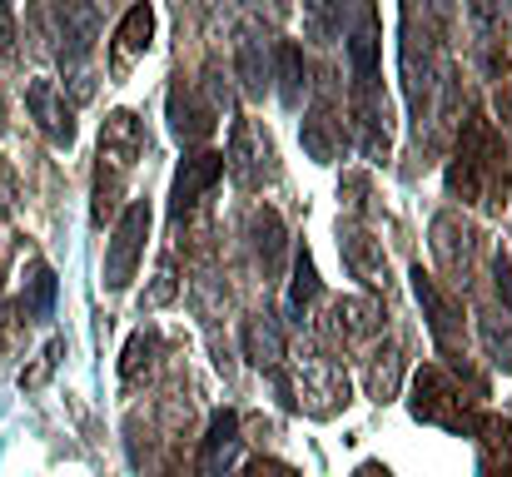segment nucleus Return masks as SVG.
<instances>
[{
	"label": "nucleus",
	"mask_w": 512,
	"mask_h": 477,
	"mask_svg": "<svg viewBox=\"0 0 512 477\" xmlns=\"http://www.w3.org/2000/svg\"><path fill=\"white\" fill-rule=\"evenodd\" d=\"M503 140L488 130V120H473L458 140V159L448 169V189L463 199H483L498 204V194L508 189V164H503Z\"/></svg>",
	"instance_id": "1"
},
{
	"label": "nucleus",
	"mask_w": 512,
	"mask_h": 477,
	"mask_svg": "<svg viewBox=\"0 0 512 477\" xmlns=\"http://www.w3.org/2000/svg\"><path fill=\"white\" fill-rule=\"evenodd\" d=\"M413 413L423 423H438V428H453V433H473V418L458 398V383L438 368H418L413 378Z\"/></svg>",
	"instance_id": "2"
},
{
	"label": "nucleus",
	"mask_w": 512,
	"mask_h": 477,
	"mask_svg": "<svg viewBox=\"0 0 512 477\" xmlns=\"http://www.w3.org/2000/svg\"><path fill=\"white\" fill-rule=\"evenodd\" d=\"M145 234H150V204L135 199V204L120 214L115 239H110V254H105V284H110V289H125V284L135 279V264H140V254H145Z\"/></svg>",
	"instance_id": "3"
},
{
	"label": "nucleus",
	"mask_w": 512,
	"mask_h": 477,
	"mask_svg": "<svg viewBox=\"0 0 512 477\" xmlns=\"http://www.w3.org/2000/svg\"><path fill=\"white\" fill-rule=\"evenodd\" d=\"M413 294H418V304H423V318H428V333H433V343L443 348V353H458L463 343H468V328H463V309L433 284V274H423V269H413Z\"/></svg>",
	"instance_id": "4"
},
{
	"label": "nucleus",
	"mask_w": 512,
	"mask_h": 477,
	"mask_svg": "<svg viewBox=\"0 0 512 477\" xmlns=\"http://www.w3.org/2000/svg\"><path fill=\"white\" fill-rule=\"evenodd\" d=\"M25 100H30V110H35V120H40V130H45V140H50V145H70V140H75L70 105L60 100V90H55L50 80H35Z\"/></svg>",
	"instance_id": "5"
},
{
	"label": "nucleus",
	"mask_w": 512,
	"mask_h": 477,
	"mask_svg": "<svg viewBox=\"0 0 512 477\" xmlns=\"http://www.w3.org/2000/svg\"><path fill=\"white\" fill-rule=\"evenodd\" d=\"M224 174V155H194L184 159V169H179V179H174V219L184 214V209H194L199 204V194L204 189H214V179Z\"/></svg>",
	"instance_id": "6"
},
{
	"label": "nucleus",
	"mask_w": 512,
	"mask_h": 477,
	"mask_svg": "<svg viewBox=\"0 0 512 477\" xmlns=\"http://www.w3.org/2000/svg\"><path fill=\"white\" fill-rule=\"evenodd\" d=\"M259 159H264V164L274 159L269 140H264V130H259V125H239V130H234V145H229V159H224V164H229V169H234V174H239L244 184H259V179H264Z\"/></svg>",
	"instance_id": "7"
},
{
	"label": "nucleus",
	"mask_w": 512,
	"mask_h": 477,
	"mask_svg": "<svg viewBox=\"0 0 512 477\" xmlns=\"http://www.w3.org/2000/svg\"><path fill=\"white\" fill-rule=\"evenodd\" d=\"M343 259H348V269H353V279H363V284H388V259L378 254V244L368 239V234H343Z\"/></svg>",
	"instance_id": "8"
},
{
	"label": "nucleus",
	"mask_w": 512,
	"mask_h": 477,
	"mask_svg": "<svg viewBox=\"0 0 512 477\" xmlns=\"http://www.w3.org/2000/svg\"><path fill=\"white\" fill-rule=\"evenodd\" d=\"M150 30H155V10H150L145 0L130 5L125 20H120V30H115V50H120V60L145 55V50H150Z\"/></svg>",
	"instance_id": "9"
},
{
	"label": "nucleus",
	"mask_w": 512,
	"mask_h": 477,
	"mask_svg": "<svg viewBox=\"0 0 512 477\" xmlns=\"http://www.w3.org/2000/svg\"><path fill=\"white\" fill-rule=\"evenodd\" d=\"M170 120H174V135H179L184 145H194V140H204V135L214 130V115H209L199 100H189L184 90L170 95Z\"/></svg>",
	"instance_id": "10"
},
{
	"label": "nucleus",
	"mask_w": 512,
	"mask_h": 477,
	"mask_svg": "<svg viewBox=\"0 0 512 477\" xmlns=\"http://www.w3.org/2000/svg\"><path fill=\"white\" fill-rule=\"evenodd\" d=\"M279 80H284V100H289V105H299V85H304V55H299V45H294V40H284V45H279Z\"/></svg>",
	"instance_id": "11"
},
{
	"label": "nucleus",
	"mask_w": 512,
	"mask_h": 477,
	"mask_svg": "<svg viewBox=\"0 0 512 477\" xmlns=\"http://www.w3.org/2000/svg\"><path fill=\"white\" fill-rule=\"evenodd\" d=\"M314 294H319V274H314V259L299 249V254H294V294H289V309L304 314V304H309Z\"/></svg>",
	"instance_id": "12"
},
{
	"label": "nucleus",
	"mask_w": 512,
	"mask_h": 477,
	"mask_svg": "<svg viewBox=\"0 0 512 477\" xmlns=\"http://www.w3.org/2000/svg\"><path fill=\"white\" fill-rule=\"evenodd\" d=\"M30 309L40 318H50V299H55V279H50V269L45 264H30Z\"/></svg>",
	"instance_id": "13"
},
{
	"label": "nucleus",
	"mask_w": 512,
	"mask_h": 477,
	"mask_svg": "<svg viewBox=\"0 0 512 477\" xmlns=\"http://www.w3.org/2000/svg\"><path fill=\"white\" fill-rule=\"evenodd\" d=\"M254 234H259V254H264V264H274V249H279V214L264 209V214L254 219Z\"/></svg>",
	"instance_id": "14"
},
{
	"label": "nucleus",
	"mask_w": 512,
	"mask_h": 477,
	"mask_svg": "<svg viewBox=\"0 0 512 477\" xmlns=\"http://www.w3.org/2000/svg\"><path fill=\"white\" fill-rule=\"evenodd\" d=\"M493 274H498V294L512 304V264H508V254H498V259H493Z\"/></svg>",
	"instance_id": "15"
},
{
	"label": "nucleus",
	"mask_w": 512,
	"mask_h": 477,
	"mask_svg": "<svg viewBox=\"0 0 512 477\" xmlns=\"http://www.w3.org/2000/svg\"><path fill=\"white\" fill-rule=\"evenodd\" d=\"M244 477H299L294 468H284V463H254Z\"/></svg>",
	"instance_id": "16"
}]
</instances>
